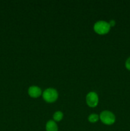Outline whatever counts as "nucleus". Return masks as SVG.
<instances>
[{
  "label": "nucleus",
  "mask_w": 130,
  "mask_h": 131,
  "mask_svg": "<svg viewBox=\"0 0 130 131\" xmlns=\"http://www.w3.org/2000/svg\"><path fill=\"white\" fill-rule=\"evenodd\" d=\"M110 29L109 23L103 20H99L94 25V29L96 33L99 35H104L108 33Z\"/></svg>",
  "instance_id": "nucleus-1"
},
{
  "label": "nucleus",
  "mask_w": 130,
  "mask_h": 131,
  "mask_svg": "<svg viewBox=\"0 0 130 131\" xmlns=\"http://www.w3.org/2000/svg\"><path fill=\"white\" fill-rule=\"evenodd\" d=\"M43 99L47 102H54L58 98V93L54 88H47L43 93Z\"/></svg>",
  "instance_id": "nucleus-2"
},
{
  "label": "nucleus",
  "mask_w": 130,
  "mask_h": 131,
  "mask_svg": "<svg viewBox=\"0 0 130 131\" xmlns=\"http://www.w3.org/2000/svg\"><path fill=\"white\" fill-rule=\"evenodd\" d=\"M101 121L106 125H112L115 121V116L111 111H104L99 116Z\"/></svg>",
  "instance_id": "nucleus-3"
},
{
  "label": "nucleus",
  "mask_w": 130,
  "mask_h": 131,
  "mask_svg": "<svg viewBox=\"0 0 130 131\" xmlns=\"http://www.w3.org/2000/svg\"><path fill=\"white\" fill-rule=\"evenodd\" d=\"M98 95L94 92H89L86 96V102L89 107H96L98 104Z\"/></svg>",
  "instance_id": "nucleus-4"
},
{
  "label": "nucleus",
  "mask_w": 130,
  "mask_h": 131,
  "mask_svg": "<svg viewBox=\"0 0 130 131\" xmlns=\"http://www.w3.org/2000/svg\"><path fill=\"white\" fill-rule=\"evenodd\" d=\"M28 93L33 98H37L42 94V90L36 86H32L28 90Z\"/></svg>",
  "instance_id": "nucleus-5"
},
{
  "label": "nucleus",
  "mask_w": 130,
  "mask_h": 131,
  "mask_svg": "<svg viewBox=\"0 0 130 131\" xmlns=\"http://www.w3.org/2000/svg\"><path fill=\"white\" fill-rule=\"evenodd\" d=\"M46 130L47 131H57L58 127L57 124L55 123L54 121L50 120L46 124Z\"/></svg>",
  "instance_id": "nucleus-6"
},
{
  "label": "nucleus",
  "mask_w": 130,
  "mask_h": 131,
  "mask_svg": "<svg viewBox=\"0 0 130 131\" xmlns=\"http://www.w3.org/2000/svg\"><path fill=\"white\" fill-rule=\"evenodd\" d=\"M53 118L55 120V121L59 122L62 119V118H63V114H62V113L61 111H57V112H56L54 114Z\"/></svg>",
  "instance_id": "nucleus-7"
},
{
  "label": "nucleus",
  "mask_w": 130,
  "mask_h": 131,
  "mask_svg": "<svg viewBox=\"0 0 130 131\" xmlns=\"http://www.w3.org/2000/svg\"><path fill=\"white\" fill-rule=\"evenodd\" d=\"M99 117L98 116V115H96V114H92V115H89V117H88V120L91 123H94L96 122L98 120H99Z\"/></svg>",
  "instance_id": "nucleus-8"
},
{
  "label": "nucleus",
  "mask_w": 130,
  "mask_h": 131,
  "mask_svg": "<svg viewBox=\"0 0 130 131\" xmlns=\"http://www.w3.org/2000/svg\"><path fill=\"white\" fill-rule=\"evenodd\" d=\"M125 65H126V69H128L129 70H130V57L128 58L127 59V60H126Z\"/></svg>",
  "instance_id": "nucleus-9"
},
{
  "label": "nucleus",
  "mask_w": 130,
  "mask_h": 131,
  "mask_svg": "<svg viewBox=\"0 0 130 131\" xmlns=\"http://www.w3.org/2000/svg\"><path fill=\"white\" fill-rule=\"evenodd\" d=\"M109 23L110 27L111 26H114L115 24V20H111L110 21V23Z\"/></svg>",
  "instance_id": "nucleus-10"
}]
</instances>
